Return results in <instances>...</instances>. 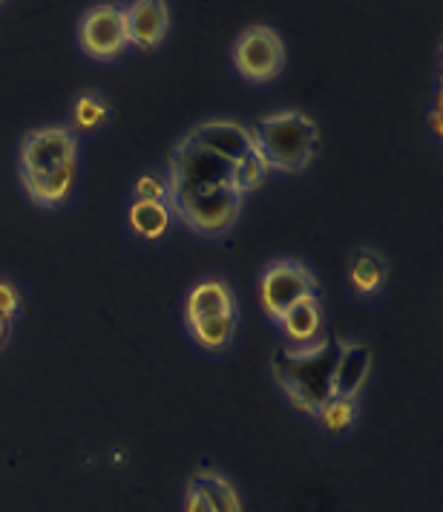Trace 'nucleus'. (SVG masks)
Listing matches in <instances>:
<instances>
[{
  "instance_id": "nucleus-1",
  "label": "nucleus",
  "mask_w": 443,
  "mask_h": 512,
  "mask_svg": "<svg viewBox=\"0 0 443 512\" xmlns=\"http://www.w3.org/2000/svg\"><path fill=\"white\" fill-rule=\"evenodd\" d=\"M343 343L337 340H323L317 349L311 351H280L274 357V374L291 397V403L303 412L317 415L320 406L331 400V380H334V366L340 360Z\"/></svg>"
},
{
  "instance_id": "nucleus-2",
  "label": "nucleus",
  "mask_w": 443,
  "mask_h": 512,
  "mask_svg": "<svg viewBox=\"0 0 443 512\" xmlns=\"http://www.w3.org/2000/svg\"><path fill=\"white\" fill-rule=\"evenodd\" d=\"M262 164L268 170L297 173L314 159L320 147V130L300 110H282L274 116L259 118L257 130H251Z\"/></svg>"
},
{
  "instance_id": "nucleus-3",
  "label": "nucleus",
  "mask_w": 443,
  "mask_h": 512,
  "mask_svg": "<svg viewBox=\"0 0 443 512\" xmlns=\"http://www.w3.org/2000/svg\"><path fill=\"white\" fill-rule=\"evenodd\" d=\"M167 202L193 231L216 236L228 231L239 216L242 193L234 185H187L167 179Z\"/></svg>"
},
{
  "instance_id": "nucleus-4",
  "label": "nucleus",
  "mask_w": 443,
  "mask_h": 512,
  "mask_svg": "<svg viewBox=\"0 0 443 512\" xmlns=\"http://www.w3.org/2000/svg\"><path fill=\"white\" fill-rule=\"evenodd\" d=\"M259 297H262L265 311L274 320H282L285 311H291L297 303L317 297V282L300 262H277L262 274Z\"/></svg>"
},
{
  "instance_id": "nucleus-5",
  "label": "nucleus",
  "mask_w": 443,
  "mask_h": 512,
  "mask_svg": "<svg viewBox=\"0 0 443 512\" xmlns=\"http://www.w3.org/2000/svg\"><path fill=\"white\" fill-rule=\"evenodd\" d=\"M75 167V136L64 127L35 130L21 144V179H38Z\"/></svg>"
},
{
  "instance_id": "nucleus-6",
  "label": "nucleus",
  "mask_w": 443,
  "mask_h": 512,
  "mask_svg": "<svg viewBox=\"0 0 443 512\" xmlns=\"http://www.w3.org/2000/svg\"><path fill=\"white\" fill-rule=\"evenodd\" d=\"M236 70L248 81H271L282 72L285 64V47L280 35L268 26H251L234 49Z\"/></svg>"
},
{
  "instance_id": "nucleus-7",
  "label": "nucleus",
  "mask_w": 443,
  "mask_h": 512,
  "mask_svg": "<svg viewBox=\"0 0 443 512\" xmlns=\"http://www.w3.org/2000/svg\"><path fill=\"white\" fill-rule=\"evenodd\" d=\"M170 179L187 185H234V164L185 136L170 156Z\"/></svg>"
},
{
  "instance_id": "nucleus-8",
  "label": "nucleus",
  "mask_w": 443,
  "mask_h": 512,
  "mask_svg": "<svg viewBox=\"0 0 443 512\" xmlns=\"http://www.w3.org/2000/svg\"><path fill=\"white\" fill-rule=\"evenodd\" d=\"M187 139L196 141L199 147L216 153L219 159H225L234 167L251 162V159H259L251 130H245L236 121H208V124H199L196 130L187 133Z\"/></svg>"
},
{
  "instance_id": "nucleus-9",
  "label": "nucleus",
  "mask_w": 443,
  "mask_h": 512,
  "mask_svg": "<svg viewBox=\"0 0 443 512\" xmlns=\"http://www.w3.org/2000/svg\"><path fill=\"white\" fill-rule=\"evenodd\" d=\"M81 44L98 58L110 61L127 47V15L118 6H95L81 24Z\"/></svg>"
},
{
  "instance_id": "nucleus-10",
  "label": "nucleus",
  "mask_w": 443,
  "mask_h": 512,
  "mask_svg": "<svg viewBox=\"0 0 443 512\" xmlns=\"http://www.w3.org/2000/svg\"><path fill=\"white\" fill-rule=\"evenodd\" d=\"M127 44H136L141 49L159 47L170 26V12L162 0H141L133 3L127 12Z\"/></svg>"
},
{
  "instance_id": "nucleus-11",
  "label": "nucleus",
  "mask_w": 443,
  "mask_h": 512,
  "mask_svg": "<svg viewBox=\"0 0 443 512\" xmlns=\"http://www.w3.org/2000/svg\"><path fill=\"white\" fill-rule=\"evenodd\" d=\"M372 372V349L360 343H343L340 360L334 366V380H331V395L354 400L363 389L366 377Z\"/></svg>"
},
{
  "instance_id": "nucleus-12",
  "label": "nucleus",
  "mask_w": 443,
  "mask_h": 512,
  "mask_svg": "<svg viewBox=\"0 0 443 512\" xmlns=\"http://www.w3.org/2000/svg\"><path fill=\"white\" fill-rule=\"evenodd\" d=\"M187 323L196 320H210V317H222V314H234V294L225 282L205 280L199 282L190 297H187Z\"/></svg>"
},
{
  "instance_id": "nucleus-13",
  "label": "nucleus",
  "mask_w": 443,
  "mask_h": 512,
  "mask_svg": "<svg viewBox=\"0 0 443 512\" xmlns=\"http://www.w3.org/2000/svg\"><path fill=\"white\" fill-rule=\"evenodd\" d=\"M72 179H75V167H64V170L49 173V176L21 179V182H24L26 193L32 196V202H38L44 208H55V205H61L70 196Z\"/></svg>"
},
{
  "instance_id": "nucleus-14",
  "label": "nucleus",
  "mask_w": 443,
  "mask_h": 512,
  "mask_svg": "<svg viewBox=\"0 0 443 512\" xmlns=\"http://www.w3.org/2000/svg\"><path fill=\"white\" fill-rule=\"evenodd\" d=\"M349 277L357 294H374L386 282V262H383V256L372 251V248L354 251L351 254Z\"/></svg>"
},
{
  "instance_id": "nucleus-15",
  "label": "nucleus",
  "mask_w": 443,
  "mask_h": 512,
  "mask_svg": "<svg viewBox=\"0 0 443 512\" xmlns=\"http://www.w3.org/2000/svg\"><path fill=\"white\" fill-rule=\"evenodd\" d=\"M190 487H196L202 492V498L208 501L210 512H242V504H239V495L231 481H225L222 475L216 472H199L193 475Z\"/></svg>"
},
{
  "instance_id": "nucleus-16",
  "label": "nucleus",
  "mask_w": 443,
  "mask_h": 512,
  "mask_svg": "<svg viewBox=\"0 0 443 512\" xmlns=\"http://www.w3.org/2000/svg\"><path fill=\"white\" fill-rule=\"evenodd\" d=\"M285 326V334L294 340V343H308L320 334L323 326V314H320V303L317 297H308L303 303H297L291 311H285V317L280 320Z\"/></svg>"
},
{
  "instance_id": "nucleus-17",
  "label": "nucleus",
  "mask_w": 443,
  "mask_h": 512,
  "mask_svg": "<svg viewBox=\"0 0 443 512\" xmlns=\"http://www.w3.org/2000/svg\"><path fill=\"white\" fill-rule=\"evenodd\" d=\"M167 222H170V210L164 202H150V199H139L133 208H130V225L141 233L144 239H156L167 231Z\"/></svg>"
},
{
  "instance_id": "nucleus-18",
  "label": "nucleus",
  "mask_w": 443,
  "mask_h": 512,
  "mask_svg": "<svg viewBox=\"0 0 443 512\" xmlns=\"http://www.w3.org/2000/svg\"><path fill=\"white\" fill-rule=\"evenodd\" d=\"M196 343L205 346V349H222L234 340L236 331V317L234 314H222V317H210V320H196V323H187Z\"/></svg>"
},
{
  "instance_id": "nucleus-19",
  "label": "nucleus",
  "mask_w": 443,
  "mask_h": 512,
  "mask_svg": "<svg viewBox=\"0 0 443 512\" xmlns=\"http://www.w3.org/2000/svg\"><path fill=\"white\" fill-rule=\"evenodd\" d=\"M317 418H320V423L326 426L328 432H346L351 423H354V400L331 397L328 403L320 406Z\"/></svg>"
},
{
  "instance_id": "nucleus-20",
  "label": "nucleus",
  "mask_w": 443,
  "mask_h": 512,
  "mask_svg": "<svg viewBox=\"0 0 443 512\" xmlns=\"http://www.w3.org/2000/svg\"><path fill=\"white\" fill-rule=\"evenodd\" d=\"M110 113V107H107V101L101 98V95L95 93H84L78 98V104H75V127H81V130H95L104 118Z\"/></svg>"
},
{
  "instance_id": "nucleus-21",
  "label": "nucleus",
  "mask_w": 443,
  "mask_h": 512,
  "mask_svg": "<svg viewBox=\"0 0 443 512\" xmlns=\"http://www.w3.org/2000/svg\"><path fill=\"white\" fill-rule=\"evenodd\" d=\"M18 308H21V297H18V291H15L9 282L0 280V317L12 323V317L18 314Z\"/></svg>"
},
{
  "instance_id": "nucleus-22",
  "label": "nucleus",
  "mask_w": 443,
  "mask_h": 512,
  "mask_svg": "<svg viewBox=\"0 0 443 512\" xmlns=\"http://www.w3.org/2000/svg\"><path fill=\"white\" fill-rule=\"evenodd\" d=\"M167 187L159 179H141L139 182V199H150V202H164Z\"/></svg>"
},
{
  "instance_id": "nucleus-23",
  "label": "nucleus",
  "mask_w": 443,
  "mask_h": 512,
  "mask_svg": "<svg viewBox=\"0 0 443 512\" xmlns=\"http://www.w3.org/2000/svg\"><path fill=\"white\" fill-rule=\"evenodd\" d=\"M185 512H210L208 501L202 498V492L196 487L187 489V498H185Z\"/></svg>"
},
{
  "instance_id": "nucleus-24",
  "label": "nucleus",
  "mask_w": 443,
  "mask_h": 512,
  "mask_svg": "<svg viewBox=\"0 0 443 512\" xmlns=\"http://www.w3.org/2000/svg\"><path fill=\"white\" fill-rule=\"evenodd\" d=\"M6 334H9V320H3V317H0V346L6 343Z\"/></svg>"
}]
</instances>
